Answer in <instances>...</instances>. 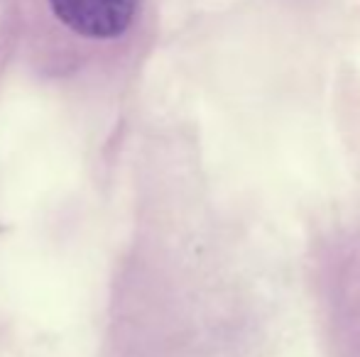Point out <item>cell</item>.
Segmentation results:
<instances>
[{"label": "cell", "mask_w": 360, "mask_h": 357, "mask_svg": "<svg viewBox=\"0 0 360 357\" xmlns=\"http://www.w3.org/2000/svg\"><path fill=\"white\" fill-rule=\"evenodd\" d=\"M54 15L84 37H118L133 22L138 0H49Z\"/></svg>", "instance_id": "obj_1"}]
</instances>
